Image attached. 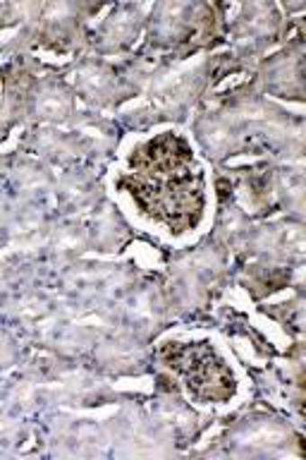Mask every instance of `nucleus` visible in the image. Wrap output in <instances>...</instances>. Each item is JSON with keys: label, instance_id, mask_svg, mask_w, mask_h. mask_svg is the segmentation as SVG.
Returning a JSON list of instances; mask_svg holds the SVG:
<instances>
[{"label": "nucleus", "instance_id": "2", "mask_svg": "<svg viewBox=\"0 0 306 460\" xmlns=\"http://www.w3.org/2000/svg\"><path fill=\"white\" fill-rule=\"evenodd\" d=\"M163 359L172 372L185 376L189 394L201 401H228L230 395L235 394V379L211 345L172 343L163 350Z\"/></svg>", "mask_w": 306, "mask_h": 460}, {"label": "nucleus", "instance_id": "1", "mask_svg": "<svg viewBox=\"0 0 306 460\" xmlns=\"http://www.w3.org/2000/svg\"><path fill=\"white\" fill-rule=\"evenodd\" d=\"M135 172L125 182L139 207L175 233L192 228L204 208V180L185 139L161 135L132 156Z\"/></svg>", "mask_w": 306, "mask_h": 460}]
</instances>
